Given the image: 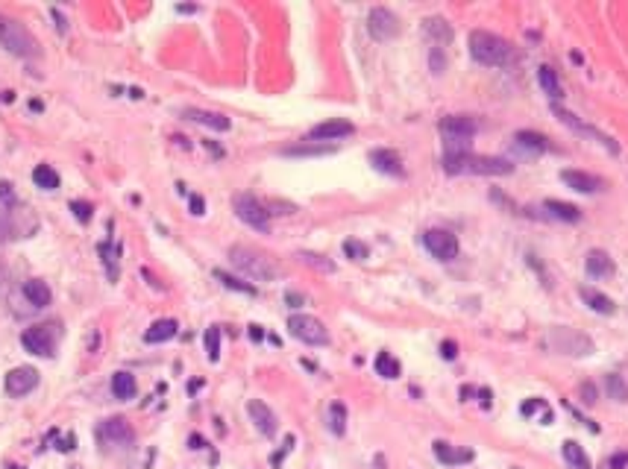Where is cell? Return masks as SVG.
I'll return each instance as SVG.
<instances>
[{
	"label": "cell",
	"instance_id": "cell-31",
	"mask_svg": "<svg viewBox=\"0 0 628 469\" xmlns=\"http://www.w3.org/2000/svg\"><path fill=\"white\" fill-rule=\"evenodd\" d=\"M335 152L332 144H294V147H285L282 156H329Z\"/></svg>",
	"mask_w": 628,
	"mask_h": 469
},
{
	"label": "cell",
	"instance_id": "cell-26",
	"mask_svg": "<svg viewBox=\"0 0 628 469\" xmlns=\"http://www.w3.org/2000/svg\"><path fill=\"white\" fill-rule=\"evenodd\" d=\"M543 209L549 211V217H552V220H561V223H578V220H581V211L576 209V205H570V203L546 200Z\"/></svg>",
	"mask_w": 628,
	"mask_h": 469
},
{
	"label": "cell",
	"instance_id": "cell-18",
	"mask_svg": "<svg viewBox=\"0 0 628 469\" xmlns=\"http://www.w3.org/2000/svg\"><path fill=\"white\" fill-rule=\"evenodd\" d=\"M561 179H564V185H570V188L578 191V194H596V191L605 188V182L599 176L585 173V170H564V173H561Z\"/></svg>",
	"mask_w": 628,
	"mask_h": 469
},
{
	"label": "cell",
	"instance_id": "cell-42",
	"mask_svg": "<svg viewBox=\"0 0 628 469\" xmlns=\"http://www.w3.org/2000/svg\"><path fill=\"white\" fill-rule=\"evenodd\" d=\"M0 200H3V205H15V191L9 182H0Z\"/></svg>",
	"mask_w": 628,
	"mask_h": 469
},
{
	"label": "cell",
	"instance_id": "cell-28",
	"mask_svg": "<svg viewBox=\"0 0 628 469\" xmlns=\"http://www.w3.org/2000/svg\"><path fill=\"white\" fill-rule=\"evenodd\" d=\"M176 329H180L176 320H156L144 332V341L147 343H164V341H171V337H176Z\"/></svg>",
	"mask_w": 628,
	"mask_h": 469
},
{
	"label": "cell",
	"instance_id": "cell-8",
	"mask_svg": "<svg viewBox=\"0 0 628 469\" xmlns=\"http://www.w3.org/2000/svg\"><path fill=\"white\" fill-rule=\"evenodd\" d=\"M21 343H24L27 352L39 355V358H50L53 349H56V332H53V325H32L21 334Z\"/></svg>",
	"mask_w": 628,
	"mask_h": 469
},
{
	"label": "cell",
	"instance_id": "cell-12",
	"mask_svg": "<svg viewBox=\"0 0 628 469\" xmlns=\"http://www.w3.org/2000/svg\"><path fill=\"white\" fill-rule=\"evenodd\" d=\"M39 387V369L32 367H15L6 376V393L9 396H27Z\"/></svg>",
	"mask_w": 628,
	"mask_h": 469
},
{
	"label": "cell",
	"instance_id": "cell-22",
	"mask_svg": "<svg viewBox=\"0 0 628 469\" xmlns=\"http://www.w3.org/2000/svg\"><path fill=\"white\" fill-rule=\"evenodd\" d=\"M578 297L585 299V305H587L590 311H596V314H605V317H608V314H614V311H616L614 299H611V297H605L602 290L590 288V285H581V288H578Z\"/></svg>",
	"mask_w": 628,
	"mask_h": 469
},
{
	"label": "cell",
	"instance_id": "cell-20",
	"mask_svg": "<svg viewBox=\"0 0 628 469\" xmlns=\"http://www.w3.org/2000/svg\"><path fill=\"white\" fill-rule=\"evenodd\" d=\"M585 270L590 279H611L614 276V258L602 249H590L585 258Z\"/></svg>",
	"mask_w": 628,
	"mask_h": 469
},
{
	"label": "cell",
	"instance_id": "cell-1",
	"mask_svg": "<svg viewBox=\"0 0 628 469\" xmlns=\"http://www.w3.org/2000/svg\"><path fill=\"white\" fill-rule=\"evenodd\" d=\"M446 173H470V176H505L514 165L497 156H476V152H458V156H444Z\"/></svg>",
	"mask_w": 628,
	"mask_h": 469
},
{
	"label": "cell",
	"instance_id": "cell-46",
	"mask_svg": "<svg viewBox=\"0 0 628 469\" xmlns=\"http://www.w3.org/2000/svg\"><path fill=\"white\" fill-rule=\"evenodd\" d=\"M188 205H191V214H197V217L206 211V203H203V197H197V194H191V197H188Z\"/></svg>",
	"mask_w": 628,
	"mask_h": 469
},
{
	"label": "cell",
	"instance_id": "cell-40",
	"mask_svg": "<svg viewBox=\"0 0 628 469\" xmlns=\"http://www.w3.org/2000/svg\"><path fill=\"white\" fill-rule=\"evenodd\" d=\"M344 253H347L352 261H365V258L370 255V249H367V244L356 241V238H347V241H344Z\"/></svg>",
	"mask_w": 628,
	"mask_h": 469
},
{
	"label": "cell",
	"instance_id": "cell-32",
	"mask_svg": "<svg viewBox=\"0 0 628 469\" xmlns=\"http://www.w3.org/2000/svg\"><path fill=\"white\" fill-rule=\"evenodd\" d=\"M564 457H567V464H570L572 469H593V466H590V457L585 455V449H581L578 443H572V440L564 443Z\"/></svg>",
	"mask_w": 628,
	"mask_h": 469
},
{
	"label": "cell",
	"instance_id": "cell-16",
	"mask_svg": "<svg viewBox=\"0 0 628 469\" xmlns=\"http://www.w3.org/2000/svg\"><path fill=\"white\" fill-rule=\"evenodd\" d=\"M370 165L376 168L379 173H388V176H405L402 159H400V152H396V150H388V147L370 150Z\"/></svg>",
	"mask_w": 628,
	"mask_h": 469
},
{
	"label": "cell",
	"instance_id": "cell-34",
	"mask_svg": "<svg viewBox=\"0 0 628 469\" xmlns=\"http://www.w3.org/2000/svg\"><path fill=\"white\" fill-rule=\"evenodd\" d=\"M376 373L382 378H400V361L391 352H379L376 355Z\"/></svg>",
	"mask_w": 628,
	"mask_h": 469
},
{
	"label": "cell",
	"instance_id": "cell-38",
	"mask_svg": "<svg viewBox=\"0 0 628 469\" xmlns=\"http://www.w3.org/2000/svg\"><path fill=\"white\" fill-rule=\"evenodd\" d=\"M300 261H305L308 267L314 270H323V273H335V264L329 261L326 255H317V253H300Z\"/></svg>",
	"mask_w": 628,
	"mask_h": 469
},
{
	"label": "cell",
	"instance_id": "cell-35",
	"mask_svg": "<svg viewBox=\"0 0 628 469\" xmlns=\"http://www.w3.org/2000/svg\"><path fill=\"white\" fill-rule=\"evenodd\" d=\"M97 253H100V255H103V261H106V273H109V279L118 282V247H115L112 241H103L100 247H97Z\"/></svg>",
	"mask_w": 628,
	"mask_h": 469
},
{
	"label": "cell",
	"instance_id": "cell-37",
	"mask_svg": "<svg viewBox=\"0 0 628 469\" xmlns=\"http://www.w3.org/2000/svg\"><path fill=\"white\" fill-rule=\"evenodd\" d=\"M206 355H208V361H217L220 358V329L217 325H208L206 329Z\"/></svg>",
	"mask_w": 628,
	"mask_h": 469
},
{
	"label": "cell",
	"instance_id": "cell-27",
	"mask_svg": "<svg viewBox=\"0 0 628 469\" xmlns=\"http://www.w3.org/2000/svg\"><path fill=\"white\" fill-rule=\"evenodd\" d=\"M24 297H27V302L32 305V308H47V305H50V288L44 285L41 279H30L24 285Z\"/></svg>",
	"mask_w": 628,
	"mask_h": 469
},
{
	"label": "cell",
	"instance_id": "cell-50",
	"mask_svg": "<svg viewBox=\"0 0 628 469\" xmlns=\"http://www.w3.org/2000/svg\"><path fill=\"white\" fill-rule=\"evenodd\" d=\"M200 446H203V440L194 434V437H191V449H200Z\"/></svg>",
	"mask_w": 628,
	"mask_h": 469
},
{
	"label": "cell",
	"instance_id": "cell-3",
	"mask_svg": "<svg viewBox=\"0 0 628 469\" xmlns=\"http://www.w3.org/2000/svg\"><path fill=\"white\" fill-rule=\"evenodd\" d=\"M0 47H6L9 53H15L21 59H39L41 56V45L32 32L21 24V21L9 18L0 12Z\"/></svg>",
	"mask_w": 628,
	"mask_h": 469
},
{
	"label": "cell",
	"instance_id": "cell-17",
	"mask_svg": "<svg viewBox=\"0 0 628 469\" xmlns=\"http://www.w3.org/2000/svg\"><path fill=\"white\" fill-rule=\"evenodd\" d=\"M352 133H356V126H352L349 121L335 117V121L317 124L312 133H308V141H335V138H344V135H352Z\"/></svg>",
	"mask_w": 628,
	"mask_h": 469
},
{
	"label": "cell",
	"instance_id": "cell-43",
	"mask_svg": "<svg viewBox=\"0 0 628 469\" xmlns=\"http://www.w3.org/2000/svg\"><path fill=\"white\" fill-rule=\"evenodd\" d=\"M291 446H294V437H285V446H282V452H277V455H273V457H270V464H273V469H279V464H282V457H285V455H288V449H291Z\"/></svg>",
	"mask_w": 628,
	"mask_h": 469
},
{
	"label": "cell",
	"instance_id": "cell-21",
	"mask_svg": "<svg viewBox=\"0 0 628 469\" xmlns=\"http://www.w3.org/2000/svg\"><path fill=\"white\" fill-rule=\"evenodd\" d=\"M182 117H185V121H194V124H203V126H208V129H215V133H226V129L232 126L226 115L203 112V108H185Z\"/></svg>",
	"mask_w": 628,
	"mask_h": 469
},
{
	"label": "cell",
	"instance_id": "cell-6",
	"mask_svg": "<svg viewBox=\"0 0 628 469\" xmlns=\"http://www.w3.org/2000/svg\"><path fill=\"white\" fill-rule=\"evenodd\" d=\"M288 332L296 337V341H303L308 346H326L329 343V329L317 317H312V314H294L288 320Z\"/></svg>",
	"mask_w": 628,
	"mask_h": 469
},
{
	"label": "cell",
	"instance_id": "cell-14",
	"mask_svg": "<svg viewBox=\"0 0 628 469\" xmlns=\"http://www.w3.org/2000/svg\"><path fill=\"white\" fill-rule=\"evenodd\" d=\"M97 434H100V440L103 443H109V446H132V437H136V434H132V428H129V422L127 420H106L100 428H97Z\"/></svg>",
	"mask_w": 628,
	"mask_h": 469
},
{
	"label": "cell",
	"instance_id": "cell-4",
	"mask_svg": "<svg viewBox=\"0 0 628 469\" xmlns=\"http://www.w3.org/2000/svg\"><path fill=\"white\" fill-rule=\"evenodd\" d=\"M470 53L479 65H488V68H499L511 59V45L505 38H499L497 32L488 30H473L470 32Z\"/></svg>",
	"mask_w": 628,
	"mask_h": 469
},
{
	"label": "cell",
	"instance_id": "cell-33",
	"mask_svg": "<svg viewBox=\"0 0 628 469\" xmlns=\"http://www.w3.org/2000/svg\"><path fill=\"white\" fill-rule=\"evenodd\" d=\"M329 428H332V434H344L347 431V408H344V402H332L329 405Z\"/></svg>",
	"mask_w": 628,
	"mask_h": 469
},
{
	"label": "cell",
	"instance_id": "cell-45",
	"mask_svg": "<svg viewBox=\"0 0 628 469\" xmlns=\"http://www.w3.org/2000/svg\"><path fill=\"white\" fill-rule=\"evenodd\" d=\"M581 402H585V405H593V402H596V387L581 385Z\"/></svg>",
	"mask_w": 628,
	"mask_h": 469
},
{
	"label": "cell",
	"instance_id": "cell-39",
	"mask_svg": "<svg viewBox=\"0 0 628 469\" xmlns=\"http://www.w3.org/2000/svg\"><path fill=\"white\" fill-rule=\"evenodd\" d=\"M215 279L224 282V288H229V290H241V293H250V297L256 293V288H252V285H244V282H238L235 276H226L224 270H215Z\"/></svg>",
	"mask_w": 628,
	"mask_h": 469
},
{
	"label": "cell",
	"instance_id": "cell-24",
	"mask_svg": "<svg viewBox=\"0 0 628 469\" xmlns=\"http://www.w3.org/2000/svg\"><path fill=\"white\" fill-rule=\"evenodd\" d=\"M435 457H437L440 464H446V466H455V464H470L473 461V452L470 449H453L449 443L437 440L435 443Z\"/></svg>",
	"mask_w": 628,
	"mask_h": 469
},
{
	"label": "cell",
	"instance_id": "cell-9",
	"mask_svg": "<svg viewBox=\"0 0 628 469\" xmlns=\"http://www.w3.org/2000/svg\"><path fill=\"white\" fill-rule=\"evenodd\" d=\"M367 30L376 41H391V38L400 36V18H396L391 9L376 6V9H370V15H367Z\"/></svg>",
	"mask_w": 628,
	"mask_h": 469
},
{
	"label": "cell",
	"instance_id": "cell-23",
	"mask_svg": "<svg viewBox=\"0 0 628 469\" xmlns=\"http://www.w3.org/2000/svg\"><path fill=\"white\" fill-rule=\"evenodd\" d=\"M138 393V385H136V376L127 373V369H120V373L112 376V396L120 399V402H129L136 399Z\"/></svg>",
	"mask_w": 628,
	"mask_h": 469
},
{
	"label": "cell",
	"instance_id": "cell-5",
	"mask_svg": "<svg viewBox=\"0 0 628 469\" xmlns=\"http://www.w3.org/2000/svg\"><path fill=\"white\" fill-rule=\"evenodd\" d=\"M546 346L558 355H590L593 352V341L587 334H581L576 329H567V325H555V329L546 332Z\"/></svg>",
	"mask_w": 628,
	"mask_h": 469
},
{
	"label": "cell",
	"instance_id": "cell-13",
	"mask_svg": "<svg viewBox=\"0 0 628 469\" xmlns=\"http://www.w3.org/2000/svg\"><path fill=\"white\" fill-rule=\"evenodd\" d=\"M440 133L444 138H461V141H470L473 135L479 133V124L473 121L470 115H446L440 121Z\"/></svg>",
	"mask_w": 628,
	"mask_h": 469
},
{
	"label": "cell",
	"instance_id": "cell-30",
	"mask_svg": "<svg viewBox=\"0 0 628 469\" xmlns=\"http://www.w3.org/2000/svg\"><path fill=\"white\" fill-rule=\"evenodd\" d=\"M32 182H36L41 191H56L59 188V173L53 170L50 165H39L36 170H32Z\"/></svg>",
	"mask_w": 628,
	"mask_h": 469
},
{
	"label": "cell",
	"instance_id": "cell-29",
	"mask_svg": "<svg viewBox=\"0 0 628 469\" xmlns=\"http://www.w3.org/2000/svg\"><path fill=\"white\" fill-rule=\"evenodd\" d=\"M537 80H541V89L552 97V100H561V97H564V91H561V82H558V73L549 68V65H543V68L537 71Z\"/></svg>",
	"mask_w": 628,
	"mask_h": 469
},
{
	"label": "cell",
	"instance_id": "cell-10",
	"mask_svg": "<svg viewBox=\"0 0 628 469\" xmlns=\"http://www.w3.org/2000/svg\"><path fill=\"white\" fill-rule=\"evenodd\" d=\"M552 112L558 115V121H561V124L572 129V133H578V135H587V138H593V141H599V144H602V147H608L611 152H620V147H616V141H614L611 135L599 133L596 126H587L585 121H578L576 115H572V112H567V108H561L558 103H552Z\"/></svg>",
	"mask_w": 628,
	"mask_h": 469
},
{
	"label": "cell",
	"instance_id": "cell-44",
	"mask_svg": "<svg viewBox=\"0 0 628 469\" xmlns=\"http://www.w3.org/2000/svg\"><path fill=\"white\" fill-rule=\"evenodd\" d=\"M440 355H444L446 361H453V358L458 355V346H455V341H444V343H440Z\"/></svg>",
	"mask_w": 628,
	"mask_h": 469
},
{
	"label": "cell",
	"instance_id": "cell-47",
	"mask_svg": "<svg viewBox=\"0 0 628 469\" xmlns=\"http://www.w3.org/2000/svg\"><path fill=\"white\" fill-rule=\"evenodd\" d=\"M285 299H288V302L294 305V308H300V305L305 302V297H300V293H294V290H288V293H285Z\"/></svg>",
	"mask_w": 628,
	"mask_h": 469
},
{
	"label": "cell",
	"instance_id": "cell-49",
	"mask_svg": "<svg viewBox=\"0 0 628 469\" xmlns=\"http://www.w3.org/2000/svg\"><path fill=\"white\" fill-rule=\"evenodd\" d=\"M250 337H252V341H261V337H264L261 325H250Z\"/></svg>",
	"mask_w": 628,
	"mask_h": 469
},
{
	"label": "cell",
	"instance_id": "cell-41",
	"mask_svg": "<svg viewBox=\"0 0 628 469\" xmlns=\"http://www.w3.org/2000/svg\"><path fill=\"white\" fill-rule=\"evenodd\" d=\"M68 209L74 211V217H76V220H80V223H88V220H91V211H94V205H91V203H83V200H74V203L68 205Z\"/></svg>",
	"mask_w": 628,
	"mask_h": 469
},
{
	"label": "cell",
	"instance_id": "cell-7",
	"mask_svg": "<svg viewBox=\"0 0 628 469\" xmlns=\"http://www.w3.org/2000/svg\"><path fill=\"white\" fill-rule=\"evenodd\" d=\"M232 209H235V214L241 217V220H244L250 229H256V232H268V229H270V211L264 209L252 194H235Z\"/></svg>",
	"mask_w": 628,
	"mask_h": 469
},
{
	"label": "cell",
	"instance_id": "cell-25",
	"mask_svg": "<svg viewBox=\"0 0 628 469\" xmlns=\"http://www.w3.org/2000/svg\"><path fill=\"white\" fill-rule=\"evenodd\" d=\"M423 30H426V36L432 38L437 47H446L449 41H453V27H449L444 18H426L423 21Z\"/></svg>",
	"mask_w": 628,
	"mask_h": 469
},
{
	"label": "cell",
	"instance_id": "cell-2",
	"mask_svg": "<svg viewBox=\"0 0 628 469\" xmlns=\"http://www.w3.org/2000/svg\"><path fill=\"white\" fill-rule=\"evenodd\" d=\"M229 261H232V267L241 270L244 276H250L252 282H273L282 276V267L273 261L270 255L259 253V249L252 247H232L229 249Z\"/></svg>",
	"mask_w": 628,
	"mask_h": 469
},
{
	"label": "cell",
	"instance_id": "cell-19",
	"mask_svg": "<svg viewBox=\"0 0 628 469\" xmlns=\"http://www.w3.org/2000/svg\"><path fill=\"white\" fill-rule=\"evenodd\" d=\"M514 147L523 152V156H541V152L549 150V141L541 133H532V129H520L514 133Z\"/></svg>",
	"mask_w": 628,
	"mask_h": 469
},
{
	"label": "cell",
	"instance_id": "cell-36",
	"mask_svg": "<svg viewBox=\"0 0 628 469\" xmlns=\"http://www.w3.org/2000/svg\"><path fill=\"white\" fill-rule=\"evenodd\" d=\"M605 390H608V396L614 402H625L628 399V385L616 373H611L608 378H605Z\"/></svg>",
	"mask_w": 628,
	"mask_h": 469
},
{
	"label": "cell",
	"instance_id": "cell-48",
	"mask_svg": "<svg viewBox=\"0 0 628 469\" xmlns=\"http://www.w3.org/2000/svg\"><path fill=\"white\" fill-rule=\"evenodd\" d=\"M625 464H628V455H616L614 461H611V466H614V469H622Z\"/></svg>",
	"mask_w": 628,
	"mask_h": 469
},
{
	"label": "cell",
	"instance_id": "cell-11",
	"mask_svg": "<svg viewBox=\"0 0 628 469\" xmlns=\"http://www.w3.org/2000/svg\"><path fill=\"white\" fill-rule=\"evenodd\" d=\"M423 244L437 261H453L458 255V238L446 229H429L423 235Z\"/></svg>",
	"mask_w": 628,
	"mask_h": 469
},
{
	"label": "cell",
	"instance_id": "cell-15",
	"mask_svg": "<svg viewBox=\"0 0 628 469\" xmlns=\"http://www.w3.org/2000/svg\"><path fill=\"white\" fill-rule=\"evenodd\" d=\"M247 413H250V420L256 422V428L264 434V437H273L279 428V422H277V413H273L268 405H264L261 399H250L247 402Z\"/></svg>",
	"mask_w": 628,
	"mask_h": 469
}]
</instances>
